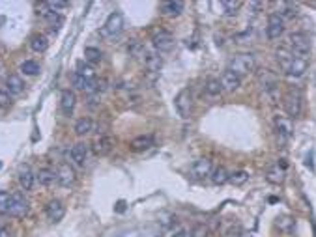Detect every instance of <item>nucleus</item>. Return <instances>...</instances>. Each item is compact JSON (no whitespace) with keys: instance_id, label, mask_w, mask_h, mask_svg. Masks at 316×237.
Instances as JSON below:
<instances>
[{"instance_id":"20e7f679","label":"nucleus","mask_w":316,"mask_h":237,"mask_svg":"<svg viewBox=\"0 0 316 237\" xmlns=\"http://www.w3.org/2000/svg\"><path fill=\"white\" fill-rule=\"evenodd\" d=\"M122 30H124V15L120 11H114V13H111L107 17L105 24L101 26L99 34L103 38H116V36H120Z\"/></svg>"},{"instance_id":"0eeeda50","label":"nucleus","mask_w":316,"mask_h":237,"mask_svg":"<svg viewBox=\"0 0 316 237\" xmlns=\"http://www.w3.org/2000/svg\"><path fill=\"white\" fill-rule=\"evenodd\" d=\"M28 209H30L28 200L24 198L23 193H15V194H11V204H10V209H8V215L23 218V216L28 215Z\"/></svg>"},{"instance_id":"f257e3e1","label":"nucleus","mask_w":316,"mask_h":237,"mask_svg":"<svg viewBox=\"0 0 316 237\" xmlns=\"http://www.w3.org/2000/svg\"><path fill=\"white\" fill-rule=\"evenodd\" d=\"M254 56L251 52H240V54H234L228 62V71H232L238 77H243L247 73H251L254 69Z\"/></svg>"},{"instance_id":"6e6552de","label":"nucleus","mask_w":316,"mask_h":237,"mask_svg":"<svg viewBox=\"0 0 316 237\" xmlns=\"http://www.w3.org/2000/svg\"><path fill=\"white\" fill-rule=\"evenodd\" d=\"M283 34H285V21H283L277 13L270 15L268 26H266V36H268V40H279Z\"/></svg>"},{"instance_id":"cd10ccee","label":"nucleus","mask_w":316,"mask_h":237,"mask_svg":"<svg viewBox=\"0 0 316 237\" xmlns=\"http://www.w3.org/2000/svg\"><path fill=\"white\" fill-rule=\"evenodd\" d=\"M92 129H94V122H92L90 118H81V120L75 124V133L79 134V136H85V134H88Z\"/></svg>"},{"instance_id":"4be33fe9","label":"nucleus","mask_w":316,"mask_h":237,"mask_svg":"<svg viewBox=\"0 0 316 237\" xmlns=\"http://www.w3.org/2000/svg\"><path fill=\"white\" fill-rule=\"evenodd\" d=\"M36 179H38V183L43 187H51L54 185V181H58V175L54 170L51 168H42L38 174H36Z\"/></svg>"},{"instance_id":"c03bdc74","label":"nucleus","mask_w":316,"mask_h":237,"mask_svg":"<svg viewBox=\"0 0 316 237\" xmlns=\"http://www.w3.org/2000/svg\"><path fill=\"white\" fill-rule=\"evenodd\" d=\"M2 237H11V234L8 230H4V232H2Z\"/></svg>"},{"instance_id":"5701e85b","label":"nucleus","mask_w":316,"mask_h":237,"mask_svg":"<svg viewBox=\"0 0 316 237\" xmlns=\"http://www.w3.org/2000/svg\"><path fill=\"white\" fill-rule=\"evenodd\" d=\"M34 181H36V175L32 174V170L28 166H24L19 170V185L24 189V191H30L34 187Z\"/></svg>"},{"instance_id":"09e8293b","label":"nucleus","mask_w":316,"mask_h":237,"mask_svg":"<svg viewBox=\"0 0 316 237\" xmlns=\"http://www.w3.org/2000/svg\"><path fill=\"white\" fill-rule=\"evenodd\" d=\"M315 83H316V79H315Z\"/></svg>"},{"instance_id":"79ce46f5","label":"nucleus","mask_w":316,"mask_h":237,"mask_svg":"<svg viewBox=\"0 0 316 237\" xmlns=\"http://www.w3.org/2000/svg\"><path fill=\"white\" fill-rule=\"evenodd\" d=\"M49 8L53 11H56V10H62V8H68V2H60V0H56V2H45Z\"/></svg>"},{"instance_id":"1a4fd4ad","label":"nucleus","mask_w":316,"mask_h":237,"mask_svg":"<svg viewBox=\"0 0 316 237\" xmlns=\"http://www.w3.org/2000/svg\"><path fill=\"white\" fill-rule=\"evenodd\" d=\"M152 42H154V47L159 52H169L174 47V36L169 30H159L154 34Z\"/></svg>"},{"instance_id":"a19ab883","label":"nucleus","mask_w":316,"mask_h":237,"mask_svg":"<svg viewBox=\"0 0 316 237\" xmlns=\"http://www.w3.org/2000/svg\"><path fill=\"white\" fill-rule=\"evenodd\" d=\"M62 24H64V17L58 13L53 21H51V28H53V32H58L60 28H62Z\"/></svg>"},{"instance_id":"f8f14e48","label":"nucleus","mask_w":316,"mask_h":237,"mask_svg":"<svg viewBox=\"0 0 316 237\" xmlns=\"http://www.w3.org/2000/svg\"><path fill=\"white\" fill-rule=\"evenodd\" d=\"M307 67H309V60L307 58H303V56H292V60H290L288 67H286V75L297 79V77H301L307 71Z\"/></svg>"},{"instance_id":"4468645a","label":"nucleus","mask_w":316,"mask_h":237,"mask_svg":"<svg viewBox=\"0 0 316 237\" xmlns=\"http://www.w3.org/2000/svg\"><path fill=\"white\" fill-rule=\"evenodd\" d=\"M56 175H58V183H60L62 187H71L75 183V179H77V175H75V170L69 165H66V163L58 166V170H56Z\"/></svg>"},{"instance_id":"a211bd4d","label":"nucleus","mask_w":316,"mask_h":237,"mask_svg":"<svg viewBox=\"0 0 316 237\" xmlns=\"http://www.w3.org/2000/svg\"><path fill=\"white\" fill-rule=\"evenodd\" d=\"M75 103H77V95H75V92H71V90H64V92L60 93V108H62L64 114L69 116V114L73 112Z\"/></svg>"},{"instance_id":"ea45409f","label":"nucleus","mask_w":316,"mask_h":237,"mask_svg":"<svg viewBox=\"0 0 316 237\" xmlns=\"http://www.w3.org/2000/svg\"><path fill=\"white\" fill-rule=\"evenodd\" d=\"M191 237H208V228L204 226V224L195 226V230L191 232Z\"/></svg>"},{"instance_id":"393cba45","label":"nucleus","mask_w":316,"mask_h":237,"mask_svg":"<svg viewBox=\"0 0 316 237\" xmlns=\"http://www.w3.org/2000/svg\"><path fill=\"white\" fill-rule=\"evenodd\" d=\"M144 64H146V69L150 73H159L161 71V67H163V58L154 52V54H148Z\"/></svg>"},{"instance_id":"ddd939ff","label":"nucleus","mask_w":316,"mask_h":237,"mask_svg":"<svg viewBox=\"0 0 316 237\" xmlns=\"http://www.w3.org/2000/svg\"><path fill=\"white\" fill-rule=\"evenodd\" d=\"M45 213L49 216V220L53 222H60L66 215V206H64L60 200H51L47 206H45Z\"/></svg>"},{"instance_id":"f704fd0d","label":"nucleus","mask_w":316,"mask_h":237,"mask_svg":"<svg viewBox=\"0 0 316 237\" xmlns=\"http://www.w3.org/2000/svg\"><path fill=\"white\" fill-rule=\"evenodd\" d=\"M221 8H223V13H225V15H234L236 11L242 8V2H240V0H223Z\"/></svg>"},{"instance_id":"2f4dec72","label":"nucleus","mask_w":316,"mask_h":237,"mask_svg":"<svg viewBox=\"0 0 316 237\" xmlns=\"http://www.w3.org/2000/svg\"><path fill=\"white\" fill-rule=\"evenodd\" d=\"M75 73H79L81 77H85V79H88V81H94V79H95L94 67H92L88 62H79V64H77V71H75Z\"/></svg>"},{"instance_id":"e433bc0d","label":"nucleus","mask_w":316,"mask_h":237,"mask_svg":"<svg viewBox=\"0 0 316 237\" xmlns=\"http://www.w3.org/2000/svg\"><path fill=\"white\" fill-rule=\"evenodd\" d=\"M21 71L24 73V75H30V77H34V75H38V73H40V65L34 62V60H26V62H23Z\"/></svg>"},{"instance_id":"9b49d317","label":"nucleus","mask_w":316,"mask_h":237,"mask_svg":"<svg viewBox=\"0 0 316 237\" xmlns=\"http://www.w3.org/2000/svg\"><path fill=\"white\" fill-rule=\"evenodd\" d=\"M275 131H277V136L286 142L292 134H294V124H292V120L290 118H285V116H281V118H277L275 120Z\"/></svg>"},{"instance_id":"423d86ee","label":"nucleus","mask_w":316,"mask_h":237,"mask_svg":"<svg viewBox=\"0 0 316 237\" xmlns=\"http://www.w3.org/2000/svg\"><path fill=\"white\" fill-rule=\"evenodd\" d=\"M258 83H260V86H262V90L266 95L275 97V95L279 93V77H277L273 71H270V69L260 71L258 73Z\"/></svg>"},{"instance_id":"7c9ffc66","label":"nucleus","mask_w":316,"mask_h":237,"mask_svg":"<svg viewBox=\"0 0 316 237\" xmlns=\"http://www.w3.org/2000/svg\"><path fill=\"white\" fill-rule=\"evenodd\" d=\"M204 90H206L208 95L215 97V95H219V93L223 92V86H221V83H219V79H208L206 84H204Z\"/></svg>"},{"instance_id":"2eb2a0df","label":"nucleus","mask_w":316,"mask_h":237,"mask_svg":"<svg viewBox=\"0 0 316 237\" xmlns=\"http://www.w3.org/2000/svg\"><path fill=\"white\" fill-rule=\"evenodd\" d=\"M219 83H221L223 90H226V92H236V90L242 86V77H238V75H234L232 71L226 69V71L221 75Z\"/></svg>"},{"instance_id":"9d476101","label":"nucleus","mask_w":316,"mask_h":237,"mask_svg":"<svg viewBox=\"0 0 316 237\" xmlns=\"http://www.w3.org/2000/svg\"><path fill=\"white\" fill-rule=\"evenodd\" d=\"M213 172V165H211V161L208 157H202V159H197L193 166H191V175L195 177V179H204V177H208L211 175Z\"/></svg>"},{"instance_id":"58836bf2","label":"nucleus","mask_w":316,"mask_h":237,"mask_svg":"<svg viewBox=\"0 0 316 237\" xmlns=\"http://www.w3.org/2000/svg\"><path fill=\"white\" fill-rule=\"evenodd\" d=\"M11 105V95L8 90H0V108H8Z\"/></svg>"},{"instance_id":"b1692460","label":"nucleus","mask_w":316,"mask_h":237,"mask_svg":"<svg viewBox=\"0 0 316 237\" xmlns=\"http://www.w3.org/2000/svg\"><path fill=\"white\" fill-rule=\"evenodd\" d=\"M161 10H163V13L170 15V17H178L180 13L183 11V2H180V0H174V2H163Z\"/></svg>"},{"instance_id":"c756f323","label":"nucleus","mask_w":316,"mask_h":237,"mask_svg":"<svg viewBox=\"0 0 316 237\" xmlns=\"http://www.w3.org/2000/svg\"><path fill=\"white\" fill-rule=\"evenodd\" d=\"M275 224H277V228H279L281 232H286V234H288V232H292V230H294L295 220L292 218V216L283 215V216H279V218H277V222H275Z\"/></svg>"},{"instance_id":"473e14b6","label":"nucleus","mask_w":316,"mask_h":237,"mask_svg":"<svg viewBox=\"0 0 316 237\" xmlns=\"http://www.w3.org/2000/svg\"><path fill=\"white\" fill-rule=\"evenodd\" d=\"M247 179H249V172H245V170H238V172H232L228 175V183H232V185L236 187L247 183Z\"/></svg>"},{"instance_id":"bb28decb","label":"nucleus","mask_w":316,"mask_h":237,"mask_svg":"<svg viewBox=\"0 0 316 237\" xmlns=\"http://www.w3.org/2000/svg\"><path fill=\"white\" fill-rule=\"evenodd\" d=\"M277 15H279L283 21H285V19H294L295 15H297V6L292 4V2H285V4H281Z\"/></svg>"},{"instance_id":"c9c22d12","label":"nucleus","mask_w":316,"mask_h":237,"mask_svg":"<svg viewBox=\"0 0 316 237\" xmlns=\"http://www.w3.org/2000/svg\"><path fill=\"white\" fill-rule=\"evenodd\" d=\"M129 54L133 56V58H144V56H148L146 54V49H144V45L138 42H133L131 45H129Z\"/></svg>"},{"instance_id":"a18cd8bd","label":"nucleus","mask_w":316,"mask_h":237,"mask_svg":"<svg viewBox=\"0 0 316 237\" xmlns=\"http://www.w3.org/2000/svg\"><path fill=\"white\" fill-rule=\"evenodd\" d=\"M238 237H253V236H251V234H240Z\"/></svg>"},{"instance_id":"72a5a7b5","label":"nucleus","mask_w":316,"mask_h":237,"mask_svg":"<svg viewBox=\"0 0 316 237\" xmlns=\"http://www.w3.org/2000/svg\"><path fill=\"white\" fill-rule=\"evenodd\" d=\"M101 58H103V54L99 49H95V47H86L85 49V60L88 64H99Z\"/></svg>"},{"instance_id":"f3484780","label":"nucleus","mask_w":316,"mask_h":237,"mask_svg":"<svg viewBox=\"0 0 316 237\" xmlns=\"http://www.w3.org/2000/svg\"><path fill=\"white\" fill-rule=\"evenodd\" d=\"M152 146H154V136H152V134H140V136H137V138H133V140H131L129 148H131V151L140 153V151L150 150Z\"/></svg>"},{"instance_id":"412c9836","label":"nucleus","mask_w":316,"mask_h":237,"mask_svg":"<svg viewBox=\"0 0 316 237\" xmlns=\"http://www.w3.org/2000/svg\"><path fill=\"white\" fill-rule=\"evenodd\" d=\"M266 179L270 183H273V185H281L285 181V163H281V166L279 165L271 166L268 170V174H266Z\"/></svg>"},{"instance_id":"37998d69","label":"nucleus","mask_w":316,"mask_h":237,"mask_svg":"<svg viewBox=\"0 0 316 237\" xmlns=\"http://www.w3.org/2000/svg\"><path fill=\"white\" fill-rule=\"evenodd\" d=\"M172 237H191V234H187L185 230H180V232H176Z\"/></svg>"},{"instance_id":"6ab92c4d","label":"nucleus","mask_w":316,"mask_h":237,"mask_svg":"<svg viewBox=\"0 0 316 237\" xmlns=\"http://www.w3.org/2000/svg\"><path fill=\"white\" fill-rule=\"evenodd\" d=\"M6 88H8L10 95H19L24 90V81H23L19 75L11 73V75H8V79H6Z\"/></svg>"},{"instance_id":"dca6fc26","label":"nucleus","mask_w":316,"mask_h":237,"mask_svg":"<svg viewBox=\"0 0 316 237\" xmlns=\"http://www.w3.org/2000/svg\"><path fill=\"white\" fill-rule=\"evenodd\" d=\"M113 146H114L113 138L105 134V136H99V138L95 140L94 146H92V150H94V153L97 155V157H105L107 153H111Z\"/></svg>"},{"instance_id":"39448f33","label":"nucleus","mask_w":316,"mask_h":237,"mask_svg":"<svg viewBox=\"0 0 316 237\" xmlns=\"http://www.w3.org/2000/svg\"><path fill=\"white\" fill-rule=\"evenodd\" d=\"M301 107H303V97H301V92L297 88H292L288 90L285 95V110L290 118H295L301 114Z\"/></svg>"},{"instance_id":"a878e982","label":"nucleus","mask_w":316,"mask_h":237,"mask_svg":"<svg viewBox=\"0 0 316 237\" xmlns=\"http://www.w3.org/2000/svg\"><path fill=\"white\" fill-rule=\"evenodd\" d=\"M30 47L34 52H45L47 47H49V40L45 36H42V34H36V36H32Z\"/></svg>"},{"instance_id":"f03ea898","label":"nucleus","mask_w":316,"mask_h":237,"mask_svg":"<svg viewBox=\"0 0 316 237\" xmlns=\"http://www.w3.org/2000/svg\"><path fill=\"white\" fill-rule=\"evenodd\" d=\"M288 43H290V52L294 56H303V58H307V54L311 52V38L307 34H303V32L290 34Z\"/></svg>"},{"instance_id":"aec40b11","label":"nucleus","mask_w":316,"mask_h":237,"mask_svg":"<svg viewBox=\"0 0 316 237\" xmlns=\"http://www.w3.org/2000/svg\"><path fill=\"white\" fill-rule=\"evenodd\" d=\"M86 157H88V146L79 142L71 148V161H73L77 166H85Z\"/></svg>"},{"instance_id":"7ed1b4c3","label":"nucleus","mask_w":316,"mask_h":237,"mask_svg":"<svg viewBox=\"0 0 316 237\" xmlns=\"http://www.w3.org/2000/svg\"><path fill=\"white\" fill-rule=\"evenodd\" d=\"M174 108H176L180 118H183V120L191 118V114H193V95H191L187 88L180 90L178 95L174 97Z\"/></svg>"},{"instance_id":"c85d7f7f","label":"nucleus","mask_w":316,"mask_h":237,"mask_svg":"<svg viewBox=\"0 0 316 237\" xmlns=\"http://www.w3.org/2000/svg\"><path fill=\"white\" fill-rule=\"evenodd\" d=\"M228 172L223 168V166H219V168H215L213 172H211V183L213 185H225V183H228Z\"/></svg>"},{"instance_id":"de8ad7c7","label":"nucleus","mask_w":316,"mask_h":237,"mask_svg":"<svg viewBox=\"0 0 316 237\" xmlns=\"http://www.w3.org/2000/svg\"><path fill=\"white\" fill-rule=\"evenodd\" d=\"M0 166H2V163H0Z\"/></svg>"},{"instance_id":"49530a36","label":"nucleus","mask_w":316,"mask_h":237,"mask_svg":"<svg viewBox=\"0 0 316 237\" xmlns=\"http://www.w3.org/2000/svg\"><path fill=\"white\" fill-rule=\"evenodd\" d=\"M2 232H4V228H2V224H0V237H2Z\"/></svg>"},{"instance_id":"4c0bfd02","label":"nucleus","mask_w":316,"mask_h":237,"mask_svg":"<svg viewBox=\"0 0 316 237\" xmlns=\"http://www.w3.org/2000/svg\"><path fill=\"white\" fill-rule=\"evenodd\" d=\"M11 204V194L8 191H0V213H8Z\"/></svg>"}]
</instances>
